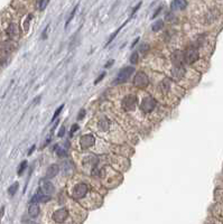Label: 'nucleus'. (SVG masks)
<instances>
[{"instance_id":"obj_3","label":"nucleus","mask_w":223,"mask_h":224,"mask_svg":"<svg viewBox=\"0 0 223 224\" xmlns=\"http://www.w3.org/2000/svg\"><path fill=\"white\" fill-rule=\"evenodd\" d=\"M140 108H141V111L144 113H150L156 108V101L151 96H145L141 101Z\"/></svg>"},{"instance_id":"obj_15","label":"nucleus","mask_w":223,"mask_h":224,"mask_svg":"<svg viewBox=\"0 0 223 224\" xmlns=\"http://www.w3.org/2000/svg\"><path fill=\"white\" fill-rule=\"evenodd\" d=\"M59 171V168L57 165H50V167L47 168V170H46V178H54L55 176H57V174Z\"/></svg>"},{"instance_id":"obj_7","label":"nucleus","mask_w":223,"mask_h":224,"mask_svg":"<svg viewBox=\"0 0 223 224\" xmlns=\"http://www.w3.org/2000/svg\"><path fill=\"white\" fill-rule=\"evenodd\" d=\"M136 104H137V98L135 95H128V96H126L122 102V106L126 111L134 110L135 108H136Z\"/></svg>"},{"instance_id":"obj_1","label":"nucleus","mask_w":223,"mask_h":224,"mask_svg":"<svg viewBox=\"0 0 223 224\" xmlns=\"http://www.w3.org/2000/svg\"><path fill=\"white\" fill-rule=\"evenodd\" d=\"M89 193V187H88L87 184H83V183H80L76 186H74L72 190V196L75 199H82L84 198L85 196Z\"/></svg>"},{"instance_id":"obj_4","label":"nucleus","mask_w":223,"mask_h":224,"mask_svg":"<svg viewBox=\"0 0 223 224\" xmlns=\"http://www.w3.org/2000/svg\"><path fill=\"white\" fill-rule=\"evenodd\" d=\"M67 218H69V211H67L65 207L59 208V210H56L55 212L53 213V220L55 223H59V224L64 223Z\"/></svg>"},{"instance_id":"obj_2","label":"nucleus","mask_w":223,"mask_h":224,"mask_svg":"<svg viewBox=\"0 0 223 224\" xmlns=\"http://www.w3.org/2000/svg\"><path fill=\"white\" fill-rule=\"evenodd\" d=\"M134 85L138 89H145L149 85V77L144 72H138L134 77Z\"/></svg>"},{"instance_id":"obj_14","label":"nucleus","mask_w":223,"mask_h":224,"mask_svg":"<svg viewBox=\"0 0 223 224\" xmlns=\"http://www.w3.org/2000/svg\"><path fill=\"white\" fill-rule=\"evenodd\" d=\"M7 34L9 35V37L12 39H16L19 37V27H18V25H16V24H10V25L8 26V28H7Z\"/></svg>"},{"instance_id":"obj_22","label":"nucleus","mask_w":223,"mask_h":224,"mask_svg":"<svg viewBox=\"0 0 223 224\" xmlns=\"http://www.w3.org/2000/svg\"><path fill=\"white\" fill-rule=\"evenodd\" d=\"M78 5H76L75 7H74V9L72 10V12H71V15H70V17L67 18V20H66V24H65V27H67L69 26V24H70V21L71 20L74 18V15H75V12H76V10H78Z\"/></svg>"},{"instance_id":"obj_12","label":"nucleus","mask_w":223,"mask_h":224,"mask_svg":"<svg viewBox=\"0 0 223 224\" xmlns=\"http://www.w3.org/2000/svg\"><path fill=\"white\" fill-rule=\"evenodd\" d=\"M50 199V195L47 194L43 193L42 190L39 189L35 195L33 196V198H31V203H38V202H42V203H46Z\"/></svg>"},{"instance_id":"obj_10","label":"nucleus","mask_w":223,"mask_h":224,"mask_svg":"<svg viewBox=\"0 0 223 224\" xmlns=\"http://www.w3.org/2000/svg\"><path fill=\"white\" fill-rule=\"evenodd\" d=\"M94 142H95V139H94L93 136H91V134H84V136H82L81 137V139H80L81 147L84 149L92 147V146L94 145Z\"/></svg>"},{"instance_id":"obj_34","label":"nucleus","mask_w":223,"mask_h":224,"mask_svg":"<svg viewBox=\"0 0 223 224\" xmlns=\"http://www.w3.org/2000/svg\"><path fill=\"white\" fill-rule=\"evenodd\" d=\"M34 149H35V145H33L31 147V149H29V151H28V155H31V152L34 151Z\"/></svg>"},{"instance_id":"obj_21","label":"nucleus","mask_w":223,"mask_h":224,"mask_svg":"<svg viewBox=\"0 0 223 224\" xmlns=\"http://www.w3.org/2000/svg\"><path fill=\"white\" fill-rule=\"evenodd\" d=\"M27 165H28L27 160H24V161H22V162H20L19 168H18V171H17L19 176L22 174V171H24V170H25V169H26V168H27Z\"/></svg>"},{"instance_id":"obj_24","label":"nucleus","mask_w":223,"mask_h":224,"mask_svg":"<svg viewBox=\"0 0 223 224\" xmlns=\"http://www.w3.org/2000/svg\"><path fill=\"white\" fill-rule=\"evenodd\" d=\"M63 108H64V104H62V105L59 106V108H57V109H56L55 113H54V115H53V119H52V122H53V121L55 120L56 118L59 117V113H61V112H62V110H63Z\"/></svg>"},{"instance_id":"obj_8","label":"nucleus","mask_w":223,"mask_h":224,"mask_svg":"<svg viewBox=\"0 0 223 224\" xmlns=\"http://www.w3.org/2000/svg\"><path fill=\"white\" fill-rule=\"evenodd\" d=\"M39 189L42 190L43 193L47 194V195H50V194H53L54 192V186L53 184L47 179H40V182H39Z\"/></svg>"},{"instance_id":"obj_30","label":"nucleus","mask_w":223,"mask_h":224,"mask_svg":"<svg viewBox=\"0 0 223 224\" xmlns=\"http://www.w3.org/2000/svg\"><path fill=\"white\" fill-rule=\"evenodd\" d=\"M104 75H106V73H102V74H101V75L100 76H99V77L98 78H97V80H95V81H94V84H98V82H100L101 81V80H102V78H103L104 77Z\"/></svg>"},{"instance_id":"obj_35","label":"nucleus","mask_w":223,"mask_h":224,"mask_svg":"<svg viewBox=\"0 0 223 224\" xmlns=\"http://www.w3.org/2000/svg\"><path fill=\"white\" fill-rule=\"evenodd\" d=\"M138 40H139V38H136V39H135V42L132 43V45H131V48H134V46L137 44V42H138Z\"/></svg>"},{"instance_id":"obj_26","label":"nucleus","mask_w":223,"mask_h":224,"mask_svg":"<svg viewBox=\"0 0 223 224\" xmlns=\"http://www.w3.org/2000/svg\"><path fill=\"white\" fill-rule=\"evenodd\" d=\"M148 50H149V45L145 44V43H144V44H142L141 46L139 47V52H141V53H146V52H148Z\"/></svg>"},{"instance_id":"obj_32","label":"nucleus","mask_w":223,"mask_h":224,"mask_svg":"<svg viewBox=\"0 0 223 224\" xmlns=\"http://www.w3.org/2000/svg\"><path fill=\"white\" fill-rule=\"evenodd\" d=\"M64 131H65V128L64 127H62L59 129V137H62V136H64Z\"/></svg>"},{"instance_id":"obj_27","label":"nucleus","mask_w":223,"mask_h":224,"mask_svg":"<svg viewBox=\"0 0 223 224\" xmlns=\"http://www.w3.org/2000/svg\"><path fill=\"white\" fill-rule=\"evenodd\" d=\"M31 19V15H29V16H28V18H27V20H25V24H24V28H25V30L27 31L28 30V27H29V25H28V24H29V20Z\"/></svg>"},{"instance_id":"obj_31","label":"nucleus","mask_w":223,"mask_h":224,"mask_svg":"<svg viewBox=\"0 0 223 224\" xmlns=\"http://www.w3.org/2000/svg\"><path fill=\"white\" fill-rule=\"evenodd\" d=\"M140 6H141V2H139V3H138V5L136 6V7H135V9H134V10H132V15H131V16H134V15L136 14V11L140 8Z\"/></svg>"},{"instance_id":"obj_25","label":"nucleus","mask_w":223,"mask_h":224,"mask_svg":"<svg viewBox=\"0 0 223 224\" xmlns=\"http://www.w3.org/2000/svg\"><path fill=\"white\" fill-rule=\"evenodd\" d=\"M130 62L132 64H136L137 62H138V53H137V52H134V53H132V55H131V57H130Z\"/></svg>"},{"instance_id":"obj_5","label":"nucleus","mask_w":223,"mask_h":224,"mask_svg":"<svg viewBox=\"0 0 223 224\" xmlns=\"http://www.w3.org/2000/svg\"><path fill=\"white\" fill-rule=\"evenodd\" d=\"M172 63L174 64V66H184L185 62V54L181 50H175L172 56H170Z\"/></svg>"},{"instance_id":"obj_36","label":"nucleus","mask_w":223,"mask_h":224,"mask_svg":"<svg viewBox=\"0 0 223 224\" xmlns=\"http://www.w3.org/2000/svg\"><path fill=\"white\" fill-rule=\"evenodd\" d=\"M39 100H40V96H38V98L36 99V101H34V104H35V105H36V104L39 102Z\"/></svg>"},{"instance_id":"obj_11","label":"nucleus","mask_w":223,"mask_h":224,"mask_svg":"<svg viewBox=\"0 0 223 224\" xmlns=\"http://www.w3.org/2000/svg\"><path fill=\"white\" fill-rule=\"evenodd\" d=\"M172 77L175 80H181L185 76L186 74V70L184 68V66H174L172 68Z\"/></svg>"},{"instance_id":"obj_18","label":"nucleus","mask_w":223,"mask_h":224,"mask_svg":"<svg viewBox=\"0 0 223 224\" xmlns=\"http://www.w3.org/2000/svg\"><path fill=\"white\" fill-rule=\"evenodd\" d=\"M128 21H129V20H127V21H125V22H123L122 25L120 26V27H119V28H118L117 30H116V31H114V33H113V34H112L111 36H110V38H109V40H108V43H107V45H109V44H110V43H111V42H112V40H113V38H114V37L117 36V35H118V33H119V31H120V30H121V29H122V28H123V27H125V26H126V25H127V22H128Z\"/></svg>"},{"instance_id":"obj_28","label":"nucleus","mask_w":223,"mask_h":224,"mask_svg":"<svg viewBox=\"0 0 223 224\" xmlns=\"http://www.w3.org/2000/svg\"><path fill=\"white\" fill-rule=\"evenodd\" d=\"M78 124H73L72 128H71V131H70V134H71V136H72V134L74 133V132H75L76 130H78Z\"/></svg>"},{"instance_id":"obj_19","label":"nucleus","mask_w":223,"mask_h":224,"mask_svg":"<svg viewBox=\"0 0 223 224\" xmlns=\"http://www.w3.org/2000/svg\"><path fill=\"white\" fill-rule=\"evenodd\" d=\"M163 26H164V21L159 19V20H157L156 22H154V25L151 26V29H153V31H158L162 29Z\"/></svg>"},{"instance_id":"obj_16","label":"nucleus","mask_w":223,"mask_h":224,"mask_svg":"<svg viewBox=\"0 0 223 224\" xmlns=\"http://www.w3.org/2000/svg\"><path fill=\"white\" fill-rule=\"evenodd\" d=\"M28 214L31 216V217H36L39 214V206L37 203H31L28 207Z\"/></svg>"},{"instance_id":"obj_17","label":"nucleus","mask_w":223,"mask_h":224,"mask_svg":"<svg viewBox=\"0 0 223 224\" xmlns=\"http://www.w3.org/2000/svg\"><path fill=\"white\" fill-rule=\"evenodd\" d=\"M170 86H172V82H170V80H168V78H164L162 81V83H160V90H162V92L164 93L169 92Z\"/></svg>"},{"instance_id":"obj_9","label":"nucleus","mask_w":223,"mask_h":224,"mask_svg":"<svg viewBox=\"0 0 223 224\" xmlns=\"http://www.w3.org/2000/svg\"><path fill=\"white\" fill-rule=\"evenodd\" d=\"M185 54V62H186L187 64H193V63H195L196 61L198 59V52L194 48H190V49H187L186 52H184Z\"/></svg>"},{"instance_id":"obj_33","label":"nucleus","mask_w":223,"mask_h":224,"mask_svg":"<svg viewBox=\"0 0 223 224\" xmlns=\"http://www.w3.org/2000/svg\"><path fill=\"white\" fill-rule=\"evenodd\" d=\"M84 113H85V111H84V110H81V113H78V119H82V118L84 117Z\"/></svg>"},{"instance_id":"obj_29","label":"nucleus","mask_w":223,"mask_h":224,"mask_svg":"<svg viewBox=\"0 0 223 224\" xmlns=\"http://www.w3.org/2000/svg\"><path fill=\"white\" fill-rule=\"evenodd\" d=\"M162 9H163V7H159V8L157 9L156 11H155V14H154L153 16H151V18H156V17L158 16V14H159V12H160V11H162Z\"/></svg>"},{"instance_id":"obj_13","label":"nucleus","mask_w":223,"mask_h":224,"mask_svg":"<svg viewBox=\"0 0 223 224\" xmlns=\"http://www.w3.org/2000/svg\"><path fill=\"white\" fill-rule=\"evenodd\" d=\"M186 7H187L186 0H173L172 3H170V9L173 11L184 10Z\"/></svg>"},{"instance_id":"obj_6","label":"nucleus","mask_w":223,"mask_h":224,"mask_svg":"<svg viewBox=\"0 0 223 224\" xmlns=\"http://www.w3.org/2000/svg\"><path fill=\"white\" fill-rule=\"evenodd\" d=\"M134 70L135 68L131 66L125 67L122 70H120V72L118 73V76H117V83H122V82L127 81V80L132 75Z\"/></svg>"},{"instance_id":"obj_23","label":"nucleus","mask_w":223,"mask_h":224,"mask_svg":"<svg viewBox=\"0 0 223 224\" xmlns=\"http://www.w3.org/2000/svg\"><path fill=\"white\" fill-rule=\"evenodd\" d=\"M48 2H50V0H40L38 3V7H39V10H44L46 7H47Z\"/></svg>"},{"instance_id":"obj_20","label":"nucleus","mask_w":223,"mask_h":224,"mask_svg":"<svg viewBox=\"0 0 223 224\" xmlns=\"http://www.w3.org/2000/svg\"><path fill=\"white\" fill-rule=\"evenodd\" d=\"M18 186H19V184L18 183H14V184L11 185L10 187L8 188V194L10 196H14L15 194H16V192H17V189H18Z\"/></svg>"}]
</instances>
